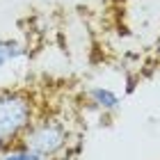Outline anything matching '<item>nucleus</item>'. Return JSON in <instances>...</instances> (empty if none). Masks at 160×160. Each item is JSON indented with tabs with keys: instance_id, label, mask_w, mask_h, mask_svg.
Wrapping results in <instances>:
<instances>
[{
	"instance_id": "obj_6",
	"label": "nucleus",
	"mask_w": 160,
	"mask_h": 160,
	"mask_svg": "<svg viewBox=\"0 0 160 160\" xmlns=\"http://www.w3.org/2000/svg\"><path fill=\"white\" fill-rule=\"evenodd\" d=\"M43 160H62V158H43Z\"/></svg>"
},
{
	"instance_id": "obj_1",
	"label": "nucleus",
	"mask_w": 160,
	"mask_h": 160,
	"mask_svg": "<svg viewBox=\"0 0 160 160\" xmlns=\"http://www.w3.org/2000/svg\"><path fill=\"white\" fill-rule=\"evenodd\" d=\"M37 119V103L25 89L0 92V151L16 144L28 126Z\"/></svg>"
},
{
	"instance_id": "obj_3",
	"label": "nucleus",
	"mask_w": 160,
	"mask_h": 160,
	"mask_svg": "<svg viewBox=\"0 0 160 160\" xmlns=\"http://www.w3.org/2000/svg\"><path fill=\"white\" fill-rule=\"evenodd\" d=\"M87 101H89L92 108H96L98 112H117L119 105H121V98L119 94L110 89V87H92V89H87Z\"/></svg>"
},
{
	"instance_id": "obj_5",
	"label": "nucleus",
	"mask_w": 160,
	"mask_h": 160,
	"mask_svg": "<svg viewBox=\"0 0 160 160\" xmlns=\"http://www.w3.org/2000/svg\"><path fill=\"white\" fill-rule=\"evenodd\" d=\"M0 160H43L41 156H37L32 149H28L25 144H12V147H7L0 151Z\"/></svg>"
},
{
	"instance_id": "obj_2",
	"label": "nucleus",
	"mask_w": 160,
	"mask_h": 160,
	"mask_svg": "<svg viewBox=\"0 0 160 160\" xmlns=\"http://www.w3.org/2000/svg\"><path fill=\"white\" fill-rule=\"evenodd\" d=\"M18 142L32 149L41 158H60L64 151H69L71 133L62 119L43 117V119H34L28 126V130L21 135Z\"/></svg>"
},
{
	"instance_id": "obj_4",
	"label": "nucleus",
	"mask_w": 160,
	"mask_h": 160,
	"mask_svg": "<svg viewBox=\"0 0 160 160\" xmlns=\"http://www.w3.org/2000/svg\"><path fill=\"white\" fill-rule=\"evenodd\" d=\"M28 57V48L25 43H21L16 39H0V92L7 89L2 87V73L7 69V64H16Z\"/></svg>"
}]
</instances>
